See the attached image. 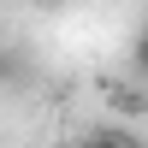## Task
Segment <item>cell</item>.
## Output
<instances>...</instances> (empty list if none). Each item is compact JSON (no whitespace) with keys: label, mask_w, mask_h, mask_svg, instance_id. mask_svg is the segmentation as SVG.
<instances>
[{"label":"cell","mask_w":148,"mask_h":148,"mask_svg":"<svg viewBox=\"0 0 148 148\" xmlns=\"http://www.w3.org/2000/svg\"><path fill=\"white\" fill-rule=\"evenodd\" d=\"M0 83H12V53H6V42H0Z\"/></svg>","instance_id":"277c9868"},{"label":"cell","mask_w":148,"mask_h":148,"mask_svg":"<svg viewBox=\"0 0 148 148\" xmlns=\"http://www.w3.org/2000/svg\"><path fill=\"white\" fill-rule=\"evenodd\" d=\"M83 148H136V136H130V130H119V125H107V130H95Z\"/></svg>","instance_id":"6da1fadb"},{"label":"cell","mask_w":148,"mask_h":148,"mask_svg":"<svg viewBox=\"0 0 148 148\" xmlns=\"http://www.w3.org/2000/svg\"><path fill=\"white\" fill-rule=\"evenodd\" d=\"M130 53H136V71H142V77H148V30L136 36V47H130Z\"/></svg>","instance_id":"3957f363"},{"label":"cell","mask_w":148,"mask_h":148,"mask_svg":"<svg viewBox=\"0 0 148 148\" xmlns=\"http://www.w3.org/2000/svg\"><path fill=\"white\" fill-rule=\"evenodd\" d=\"M113 107H119V113H142V107H148V101H142V95H136V89H130V95H125V89H113Z\"/></svg>","instance_id":"7a4b0ae2"},{"label":"cell","mask_w":148,"mask_h":148,"mask_svg":"<svg viewBox=\"0 0 148 148\" xmlns=\"http://www.w3.org/2000/svg\"><path fill=\"white\" fill-rule=\"evenodd\" d=\"M30 6H65V0H30Z\"/></svg>","instance_id":"5b68a950"}]
</instances>
